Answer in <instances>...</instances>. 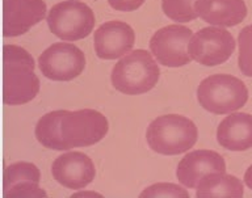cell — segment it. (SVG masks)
I'll list each match as a JSON object with an SVG mask.
<instances>
[{"label": "cell", "mask_w": 252, "mask_h": 198, "mask_svg": "<svg viewBox=\"0 0 252 198\" xmlns=\"http://www.w3.org/2000/svg\"><path fill=\"white\" fill-rule=\"evenodd\" d=\"M192 30L183 25L173 24L155 32L150 40V50L158 62L167 67H181L192 60L188 53Z\"/></svg>", "instance_id": "9c48e42d"}, {"label": "cell", "mask_w": 252, "mask_h": 198, "mask_svg": "<svg viewBox=\"0 0 252 198\" xmlns=\"http://www.w3.org/2000/svg\"><path fill=\"white\" fill-rule=\"evenodd\" d=\"M109 130L108 119L94 109L63 111L61 118V135L67 150L88 147L100 142Z\"/></svg>", "instance_id": "5b68a950"}, {"label": "cell", "mask_w": 252, "mask_h": 198, "mask_svg": "<svg viewBox=\"0 0 252 198\" xmlns=\"http://www.w3.org/2000/svg\"><path fill=\"white\" fill-rule=\"evenodd\" d=\"M198 130L193 121L179 114L160 115L150 123L146 133L151 150L161 155L187 152L197 142Z\"/></svg>", "instance_id": "7a4b0ae2"}, {"label": "cell", "mask_w": 252, "mask_h": 198, "mask_svg": "<svg viewBox=\"0 0 252 198\" xmlns=\"http://www.w3.org/2000/svg\"><path fill=\"white\" fill-rule=\"evenodd\" d=\"M39 170L34 164L19 162L8 166L4 170V192L23 182H37L39 184Z\"/></svg>", "instance_id": "ac0fdd59"}, {"label": "cell", "mask_w": 252, "mask_h": 198, "mask_svg": "<svg viewBox=\"0 0 252 198\" xmlns=\"http://www.w3.org/2000/svg\"><path fill=\"white\" fill-rule=\"evenodd\" d=\"M239 63L240 71L246 76L252 78V25H248L240 30L239 37Z\"/></svg>", "instance_id": "ffe728a7"}, {"label": "cell", "mask_w": 252, "mask_h": 198, "mask_svg": "<svg viewBox=\"0 0 252 198\" xmlns=\"http://www.w3.org/2000/svg\"><path fill=\"white\" fill-rule=\"evenodd\" d=\"M213 172H226L224 159L216 151L197 150L181 159L177 166L176 176L184 186L196 188L205 174Z\"/></svg>", "instance_id": "4fadbf2b"}, {"label": "cell", "mask_w": 252, "mask_h": 198, "mask_svg": "<svg viewBox=\"0 0 252 198\" xmlns=\"http://www.w3.org/2000/svg\"><path fill=\"white\" fill-rule=\"evenodd\" d=\"M39 79L34 74V59L16 45L3 48V101L24 105L38 95Z\"/></svg>", "instance_id": "6da1fadb"}, {"label": "cell", "mask_w": 252, "mask_h": 198, "mask_svg": "<svg viewBox=\"0 0 252 198\" xmlns=\"http://www.w3.org/2000/svg\"><path fill=\"white\" fill-rule=\"evenodd\" d=\"M244 182H246V185L252 189V166L246 170V173H244Z\"/></svg>", "instance_id": "cb8c5ba5"}, {"label": "cell", "mask_w": 252, "mask_h": 198, "mask_svg": "<svg viewBox=\"0 0 252 198\" xmlns=\"http://www.w3.org/2000/svg\"><path fill=\"white\" fill-rule=\"evenodd\" d=\"M94 13L78 0H64L49 11L47 25L53 34L63 41L83 40L94 27Z\"/></svg>", "instance_id": "8992f818"}, {"label": "cell", "mask_w": 252, "mask_h": 198, "mask_svg": "<svg viewBox=\"0 0 252 198\" xmlns=\"http://www.w3.org/2000/svg\"><path fill=\"white\" fill-rule=\"evenodd\" d=\"M133 28L124 21H106L94 32V53L101 59H117L129 53L134 46Z\"/></svg>", "instance_id": "8fae6325"}, {"label": "cell", "mask_w": 252, "mask_h": 198, "mask_svg": "<svg viewBox=\"0 0 252 198\" xmlns=\"http://www.w3.org/2000/svg\"><path fill=\"white\" fill-rule=\"evenodd\" d=\"M159 75L160 71L151 54L138 49L116 63L112 71V84L125 95H142L157 85Z\"/></svg>", "instance_id": "3957f363"}, {"label": "cell", "mask_w": 252, "mask_h": 198, "mask_svg": "<svg viewBox=\"0 0 252 198\" xmlns=\"http://www.w3.org/2000/svg\"><path fill=\"white\" fill-rule=\"evenodd\" d=\"M43 0H3V34L17 37L46 16Z\"/></svg>", "instance_id": "30bf717a"}, {"label": "cell", "mask_w": 252, "mask_h": 198, "mask_svg": "<svg viewBox=\"0 0 252 198\" xmlns=\"http://www.w3.org/2000/svg\"><path fill=\"white\" fill-rule=\"evenodd\" d=\"M63 111L46 113L35 125V138L43 147L55 151L67 150L61 135V118Z\"/></svg>", "instance_id": "e0dca14e"}, {"label": "cell", "mask_w": 252, "mask_h": 198, "mask_svg": "<svg viewBox=\"0 0 252 198\" xmlns=\"http://www.w3.org/2000/svg\"><path fill=\"white\" fill-rule=\"evenodd\" d=\"M5 197H46L47 194L41 189L37 182H23L15 185L7 192H4Z\"/></svg>", "instance_id": "7402d4cb"}, {"label": "cell", "mask_w": 252, "mask_h": 198, "mask_svg": "<svg viewBox=\"0 0 252 198\" xmlns=\"http://www.w3.org/2000/svg\"><path fill=\"white\" fill-rule=\"evenodd\" d=\"M217 141L230 151H246L252 147V115L232 113L220 123Z\"/></svg>", "instance_id": "9a60e30c"}, {"label": "cell", "mask_w": 252, "mask_h": 198, "mask_svg": "<svg viewBox=\"0 0 252 198\" xmlns=\"http://www.w3.org/2000/svg\"><path fill=\"white\" fill-rule=\"evenodd\" d=\"M141 197H189L188 192L176 185V184H171V182H159L155 185L149 186L141 193Z\"/></svg>", "instance_id": "44dd1931"}, {"label": "cell", "mask_w": 252, "mask_h": 198, "mask_svg": "<svg viewBox=\"0 0 252 198\" xmlns=\"http://www.w3.org/2000/svg\"><path fill=\"white\" fill-rule=\"evenodd\" d=\"M194 8L202 20L218 27H234L247 16L244 0H197Z\"/></svg>", "instance_id": "5bb4252c"}, {"label": "cell", "mask_w": 252, "mask_h": 198, "mask_svg": "<svg viewBox=\"0 0 252 198\" xmlns=\"http://www.w3.org/2000/svg\"><path fill=\"white\" fill-rule=\"evenodd\" d=\"M196 196L200 198L209 197H243V184L239 178L224 172H213L205 174L197 184Z\"/></svg>", "instance_id": "2e32d148"}, {"label": "cell", "mask_w": 252, "mask_h": 198, "mask_svg": "<svg viewBox=\"0 0 252 198\" xmlns=\"http://www.w3.org/2000/svg\"><path fill=\"white\" fill-rule=\"evenodd\" d=\"M38 66L43 76L54 82H70L86 68L84 53L75 45L57 42L39 56Z\"/></svg>", "instance_id": "52a82bcc"}, {"label": "cell", "mask_w": 252, "mask_h": 198, "mask_svg": "<svg viewBox=\"0 0 252 198\" xmlns=\"http://www.w3.org/2000/svg\"><path fill=\"white\" fill-rule=\"evenodd\" d=\"M53 177L68 189L79 190L94 181L96 170L94 162L86 154L74 151L55 159L51 167Z\"/></svg>", "instance_id": "7c38bea8"}, {"label": "cell", "mask_w": 252, "mask_h": 198, "mask_svg": "<svg viewBox=\"0 0 252 198\" xmlns=\"http://www.w3.org/2000/svg\"><path fill=\"white\" fill-rule=\"evenodd\" d=\"M83 196H98V197H101V194H98V193H86V192H84V193H76V194H74V196H72V197H83Z\"/></svg>", "instance_id": "d4e9b609"}, {"label": "cell", "mask_w": 252, "mask_h": 198, "mask_svg": "<svg viewBox=\"0 0 252 198\" xmlns=\"http://www.w3.org/2000/svg\"><path fill=\"white\" fill-rule=\"evenodd\" d=\"M108 1L112 8L122 12L135 11L145 3V0H108Z\"/></svg>", "instance_id": "603a6c76"}, {"label": "cell", "mask_w": 252, "mask_h": 198, "mask_svg": "<svg viewBox=\"0 0 252 198\" xmlns=\"http://www.w3.org/2000/svg\"><path fill=\"white\" fill-rule=\"evenodd\" d=\"M197 100L205 111L227 114L246 105L248 89L240 79L227 74L208 76L197 88Z\"/></svg>", "instance_id": "277c9868"}, {"label": "cell", "mask_w": 252, "mask_h": 198, "mask_svg": "<svg viewBox=\"0 0 252 198\" xmlns=\"http://www.w3.org/2000/svg\"><path fill=\"white\" fill-rule=\"evenodd\" d=\"M235 50V40L228 30L208 27L192 36L188 45L189 56L204 66L224 63Z\"/></svg>", "instance_id": "ba28073f"}, {"label": "cell", "mask_w": 252, "mask_h": 198, "mask_svg": "<svg viewBox=\"0 0 252 198\" xmlns=\"http://www.w3.org/2000/svg\"><path fill=\"white\" fill-rule=\"evenodd\" d=\"M197 0H161L165 16L177 23H189L198 17L194 3Z\"/></svg>", "instance_id": "d6986e66"}]
</instances>
